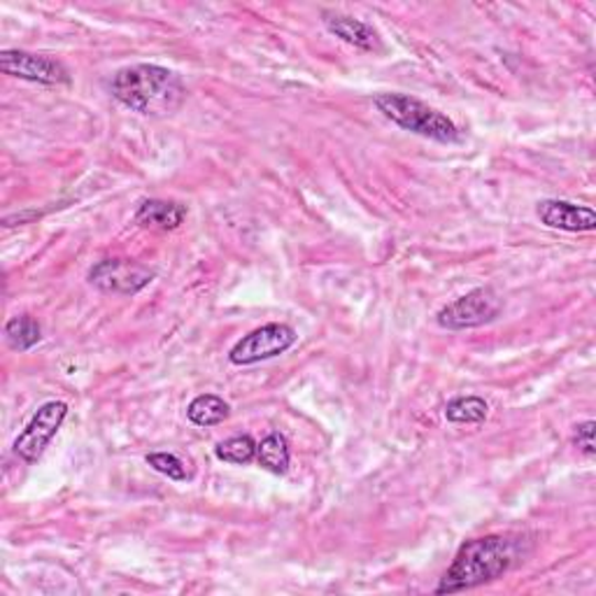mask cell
Here are the masks:
<instances>
[{"label":"cell","instance_id":"cell-8","mask_svg":"<svg viewBox=\"0 0 596 596\" xmlns=\"http://www.w3.org/2000/svg\"><path fill=\"white\" fill-rule=\"evenodd\" d=\"M154 273L129 260H106L89 271V283L106 294H137L152 283Z\"/></svg>","mask_w":596,"mask_h":596},{"label":"cell","instance_id":"cell-17","mask_svg":"<svg viewBox=\"0 0 596 596\" xmlns=\"http://www.w3.org/2000/svg\"><path fill=\"white\" fill-rule=\"evenodd\" d=\"M147 464L156 473L166 475V478H170V481H177V483L187 481V466H185V462L180 460V456H175L170 452H152V454H147Z\"/></svg>","mask_w":596,"mask_h":596},{"label":"cell","instance_id":"cell-11","mask_svg":"<svg viewBox=\"0 0 596 596\" xmlns=\"http://www.w3.org/2000/svg\"><path fill=\"white\" fill-rule=\"evenodd\" d=\"M187 217V206L177 201H162V198H147L135 210V224L150 231H175L180 229Z\"/></svg>","mask_w":596,"mask_h":596},{"label":"cell","instance_id":"cell-13","mask_svg":"<svg viewBox=\"0 0 596 596\" xmlns=\"http://www.w3.org/2000/svg\"><path fill=\"white\" fill-rule=\"evenodd\" d=\"M256 460L260 464L273 473V475H285L291 464V452L289 443L283 433H268L262 443H256Z\"/></svg>","mask_w":596,"mask_h":596},{"label":"cell","instance_id":"cell-16","mask_svg":"<svg viewBox=\"0 0 596 596\" xmlns=\"http://www.w3.org/2000/svg\"><path fill=\"white\" fill-rule=\"evenodd\" d=\"M214 456L220 462L235 464V466H245L256 460V443L252 435H233V439L224 441L214 448Z\"/></svg>","mask_w":596,"mask_h":596},{"label":"cell","instance_id":"cell-14","mask_svg":"<svg viewBox=\"0 0 596 596\" xmlns=\"http://www.w3.org/2000/svg\"><path fill=\"white\" fill-rule=\"evenodd\" d=\"M5 341L12 350L26 352L43 341V329L31 314H19L5 324Z\"/></svg>","mask_w":596,"mask_h":596},{"label":"cell","instance_id":"cell-2","mask_svg":"<svg viewBox=\"0 0 596 596\" xmlns=\"http://www.w3.org/2000/svg\"><path fill=\"white\" fill-rule=\"evenodd\" d=\"M110 91L124 108L143 117L173 114L187 96L180 75L156 64H133L117 70Z\"/></svg>","mask_w":596,"mask_h":596},{"label":"cell","instance_id":"cell-3","mask_svg":"<svg viewBox=\"0 0 596 596\" xmlns=\"http://www.w3.org/2000/svg\"><path fill=\"white\" fill-rule=\"evenodd\" d=\"M375 108L380 110L389 122L401 126L415 135L429 137V141L452 145L462 141V131L452 119L435 108L422 103L420 98L408 93H377Z\"/></svg>","mask_w":596,"mask_h":596},{"label":"cell","instance_id":"cell-1","mask_svg":"<svg viewBox=\"0 0 596 596\" xmlns=\"http://www.w3.org/2000/svg\"><path fill=\"white\" fill-rule=\"evenodd\" d=\"M522 558V543L515 536L489 533L466 541L445 571L435 594H454L487 585L506 575Z\"/></svg>","mask_w":596,"mask_h":596},{"label":"cell","instance_id":"cell-18","mask_svg":"<svg viewBox=\"0 0 596 596\" xmlns=\"http://www.w3.org/2000/svg\"><path fill=\"white\" fill-rule=\"evenodd\" d=\"M573 445L578 448L585 456H594V422L587 420L583 424L575 427L573 431Z\"/></svg>","mask_w":596,"mask_h":596},{"label":"cell","instance_id":"cell-6","mask_svg":"<svg viewBox=\"0 0 596 596\" xmlns=\"http://www.w3.org/2000/svg\"><path fill=\"white\" fill-rule=\"evenodd\" d=\"M68 415V406L64 401H47L35 410L26 429L16 435L14 454L26 464H35L43 456L45 448L52 443L56 431L62 429Z\"/></svg>","mask_w":596,"mask_h":596},{"label":"cell","instance_id":"cell-5","mask_svg":"<svg viewBox=\"0 0 596 596\" xmlns=\"http://www.w3.org/2000/svg\"><path fill=\"white\" fill-rule=\"evenodd\" d=\"M296 331L289 324H264L260 329L250 331L238 341L231 352L229 362L233 366H252L273 356L285 354L296 343Z\"/></svg>","mask_w":596,"mask_h":596},{"label":"cell","instance_id":"cell-7","mask_svg":"<svg viewBox=\"0 0 596 596\" xmlns=\"http://www.w3.org/2000/svg\"><path fill=\"white\" fill-rule=\"evenodd\" d=\"M0 70L35 85H68L70 73L58 58L19 49L0 52Z\"/></svg>","mask_w":596,"mask_h":596},{"label":"cell","instance_id":"cell-4","mask_svg":"<svg viewBox=\"0 0 596 596\" xmlns=\"http://www.w3.org/2000/svg\"><path fill=\"white\" fill-rule=\"evenodd\" d=\"M501 298L492 287H478L464 296L456 298V301L448 303L445 308L435 314V322L448 331H464L475 329L494 322L496 317L501 314Z\"/></svg>","mask_w":596,"mask_h":596},{"label":"cell","instance_id":"cell-9","mask_svg":"<svg viewBox=\"0 0 596 596\" xmlns=\"http://www.w3.org/2000/svg\"><path fill=\"white\" fill-rule=\"evenodd\" d=\"M536 214L550 229L569 233H589L596 229V212L589 206L560 201V198H545L536 206Z\"/></svg>","mask_w":596,"mask_h":596},{"label":"cell","instance_id":"cell-10","mask_svg":"<svg viewBox=\"0 0 596 596\" xmlns=\"http://www.w3.org/2000/svg\"><path fill=\"white\" fill-rule=\"evenodd\" d=\"M322 22L327 26V31L335 37H341L343 43L354 45L366 52H380L383 49V40L377 35V31L373 26H368L362 19H354L341 12H324Z\"/></svg>","mask_w":596,"mask_h":596},{"label":"cell","instance_id":"cell-12","mask_svg":"<svg viewBox=\"0 0 596 596\" xmlns=\"http://www.w3.org/2000/svg\"><path fill=\"white\" fill-rule=\"evenodd\" d=\"M229 415H231V406L222 399V396H214V394L196 396V399L187 406L189 422H194L196 427H217L224 420H229Z\"/></svg>","mask_w":596,"mask_h":596},{"label":"cell","instance_id":"cell-15","mask_svg":"<svg viewBox=\"0 0 596 596\" xmlns=\"http://www.w3.org/2000/svg\"><path fill=\"white\" fill-rule=\"evenodd\" d=\"M489 406L481 396H460L445 406L448 422L454 424H481L487 420Z\"/></svg>","mask_w":596,"mask_h":596}]
</instances>
